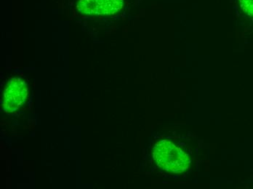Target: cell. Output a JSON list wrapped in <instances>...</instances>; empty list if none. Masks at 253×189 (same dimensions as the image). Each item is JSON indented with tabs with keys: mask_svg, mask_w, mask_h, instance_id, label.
Here are the masks:
<instances>
[{
	"mask_svg": "<svg viewBox=\"0 0 253 189\" xmlns=\"http://www.w3.org/2000/svg\"><path fill=\"white\" fill-rule=\"evenodd\" d=\"M154 159L160 167L170 173H182L188 168L189 156L169 141L157 143L153 151Z\"/></svg>",
	"mask_w": 253,
	"mask_h": 189,
	"instance_id": "1",
	"label": "cell"
},
{
	"mask_svg": "<svg viewBox=\"0 0 253 189\" xmlns=\"http://www.w3.org/2000/svg\"><path fill=\"white\" fill-rule=\"evenodd\" d=\"M124 0H80L77 9L80 13L91 15H111L118 13Z\"/></svg>",
	"mask_w": 253,
	"mask_h": 189,
	"instance_id": "2",
	"label": "cell"
},
{
	"mask_svg": "<svg viewBox=\"0 0 253 189\" xmlns=\"http://www.w3.org/2000/svg\"><path fill=\"white\" fill-rule=\"evenodd\" d=\"M28 94L25 81L21 78H13L8 82L4 93V107L9 112H14L22 106Z\"/></svg>",
	"mask_w": 253,
	"mask_h": 189,
	"instance_id": "3",
	"label": "cell"
},
{
	"mask_svg": "<svg viewBox=\"0 0 253 189\" xmlns=\"http://www.w3.org/2000/svg\"><path fill=\"white\" fill-rule=\"evenodd\" d=\"M240 7L247 15L253 16V0H239Z\"/></svg>",
	"mask_w": 253,
	"mask_h": 189,
	"instance_id": "4",
	"label": "cell"
}]
</instances>
